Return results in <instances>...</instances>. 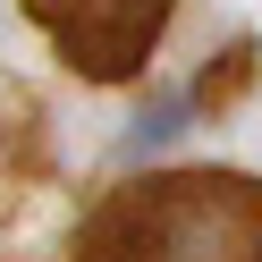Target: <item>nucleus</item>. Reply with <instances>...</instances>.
Instances as JSON below:
<instances>
[{
	"instance_id": "obj_1",
	"label": "nucleus",
	"mask_w": 262,
	"mask_h": 262,
	"mask_svg": "<svg viewBox=\"0 0 262 262\" xmlns=\"http://www.w3.org/2000/svg\"><path fill=\"white\" fill-rule=\"evenodd\" d=\"M178 127H186V102H178V93H161V102H144V110H136V127L119 136V152H127V161H144V152H161Z\"/></svg>"
}]
</instances>
